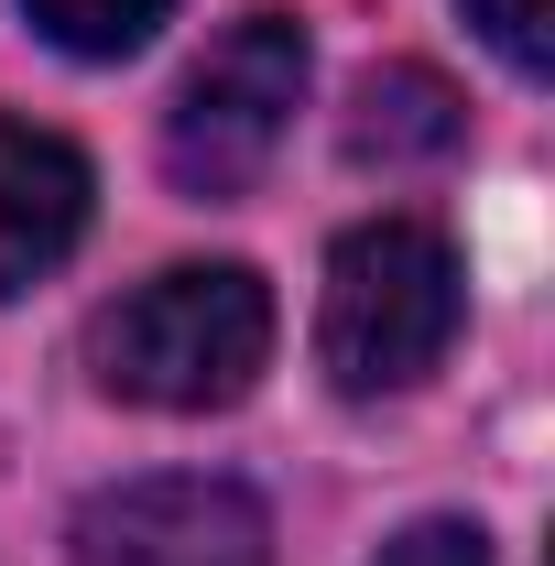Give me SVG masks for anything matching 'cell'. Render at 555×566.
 I'll return each instance as SVG.
<instances>
[{
    "label": "cell",
    "instance_id": "1",
    "mask_svg": "<svg viewBox=\"0 0 555 566\" xmlns=\"http://www.w3.org/2000/svg\"><path fill=\"white\" fill-rule=\"evenodd\" d=\"M273 359V283L251 262H175V273L132 283L121 305H98L87 327V370L98 392L153 403V415H218L262 381Z\"/></svg>",
    "mask_w": 555,
    "mask_h": 566
},
{
    "label": "cell",
    "instance_id": "2",
    "mask_svg": "<svg viewBox=\"0 0 555 566\" xmlns=\"http://www.w3.org/2000/svg\"><path fill=\"white\" fill-rule=\"evenodd\" d=\"M469 316V283L436 218H359L327 251V294H316V359L348 403L415 392L425 370L447 359Z\"/></svg>",
    "mask_w": 555,
    "mask_h": 566
},
{
    "label": "cell",
    "instance_id": "3",
    "mask_svg": "<svg viewBox=\"0 0 555 566\" xmlns=\"http://www.w3.org/2000/svg\"><path fill=\"white\" fill-rule=\"evenodd\" d=\"M294 98H305V33L283 11L229 22L208 55L186 66L175 109H164V175L186 197H240L273 164V142L294 132Z\"/></svg>",
    "mask_w": 555,
    "mask_h": 566
},
{
    "label": "cell",
    "instance_id": "4",
    "mask_svg": "<svg viewBox=\"0 0 555 566\" xmlns=\"http://www.w3.org/2000/svg\"><path fill=\"white\" fill-rule=\"evenodd\" d=\"M76 566H273V512L208 469L121 480L76 512Z\"/></svg>",
    "mask_w": 555,
    "mask_h": 566
},
{
    "label": "cell",
    "instance_id": "5",
    "mask_svg": "<svg viewBox=\"0 0 555 566\" xmlns=\"http://www.w3.org/2000/svg\"><path fill=\"white\" fill-rule=\"evenodd\" d=\"M87 208H98L87 153H76L66 132L0 120V294H22V283L55 273L76 240H87Z\"/></svg>",
    "mask_w": 555,
    "mask_h": 566
},
{
    "label": "cell",
    "instance_id": "6",
    "mask_svg": "<svg viewBox=\"0 0 555 566\" xmlns=\"http://www.w3.org/2000/svg\"><path fill=\"white\" fill-rule=\"evenodd\" d=\"M348 164H381V175H415V164H447L469 142V98L447 87L436 66H370L348 87Z\"/></svg>",
    "mask_w": 555,
    "mask_h": 566
},
{
    "label": "cell",
    "instance_id": "7",
    "mask_svg": "<svg viewBox=\"0 0 555 566\" xmlns=\"http://www.w3.org/2000/svg\"><path fill=\"white\" fill-rule=\"evenodd\" d=\"M22 11H33V33H44L55 55H76V66H121V55H142V44L164 33L175 0H22Z\"/></svg>",
    "mask_w": 555,
    "mask_h": 566
},
{
    "label": "cell",
    "instance_id": "8",
    "mask_svg": "<svg viewBox=\"0 0 555 566\" xmlns=\"http://www.w3.org/2000/svg\"><path fill=\"white\" fill-rule=\"evenodd\" d=\"M469 22L512 76H545V0H469Z\"/></svg>",
    "mask_w": 555,
    "mask_h": 566
},
{
    "label": "cell",
    "instance_id": "9",
    "mask_svg": "<svg viewBox=\"0 0 555 566\" xmlns=\"http://www.w3.org/2000/svg\"><path fill=\"white\" fill-rule=\"evenodd\" d=\"M381 566H490V534L480 523H458V512H436V523H404Z\"/></svg>",
    "mask_w": 555,
    "mask_h": 566
}]
</instances>
